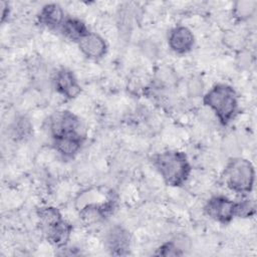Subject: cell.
Masks as SVG:
<instances>
[{"instance_id": "cell-2", "label": "cell", "mask_w": 257, "mask_h": 257, "mask_svg": "<svg viewBox=\"0 0 257 257\" xmlns=\"http://www.w3.org/2000/svg\"><path fill=\"white\" fill-rule=\"evenodd\" d=\"M203 102L223 125L230 123L238 111L237 92L228 84L218 83L212 86L203 96Z\"/></svg>"}, {"instance_id": "cell-3", "label": "cell", "mask_w": 257, "mask_h": 257, "mask_svg": "<svg viewBox=\"0 0 257 257\" xmlns=\"http://www.w3.org/2000/svg\"><path fill=\"white\" fill-rule=\"evenodd\" d=\"M223 178L231 191L245 195L253 189L255 170L250 161L243 158H233L227 163Z\"/></svg>"}, {"instance_id": "cell-1", "label": "cell", "mask_w": 257, "mask_h": 257, "mask_svg": "<svg viewBox=\"0 0 257 257\" xmlns=\"http://www.w3.org/2000/svg\"><path fill=\"white\" fill-rule=\"evenodd\" d=\"M153 164L164 182L171 187L184 185L192 170L186 154L177 150L165 151L156 155Z\"/></svg>"}, {"instance_id": "cell-5", "label": "cell", "mask_w": 257, "mask_h": 257, "mask_svg": "<svg viewBox=\"0 0 257 257\" xmlns=\"http://www.w3.org/2000/svg\"><path fill=\"white\" fill-rule=\"evenodd\" d=\"M204 212L214 221L228 224L235 217V202L225 196H214L206 202Z\"/></svg>"}, {"instance_id": "cell-8", "label": "cell", "mask_w": 257, "mask_h": 257, "mask_svg": "<svg viewBox=\"0 0 257 257\" xmlns=\"http://www.w3.org/2000/svg\"><path fill=\"white\" fill-rule=\"evenodd\" d=\"M195 43L193 32L186 26L172 28L168 35V45L177 54H185L192 50Z\"/></svg>"}, {"instance_id": "cell-14", "label": "cell", "mask_w": 257, "mask_h": 257, "mask_svg": "<svg viewBox=\"0 0 257 257\" xmlns=\"http://www.w3.org/2000/svg\"><path fill=\"white\" fill-rule=\"evenodd\" d=\"M59 30L64 37L75 42H78L86 33L89 32L83 21L73 17L65 18Z\"/></svg>"}, {"instance_id": "cell-13", "label": "cell", "mask_w": 257, "mask_h": 257, "mask_svg": "<svg viewBox=\"0 0 257 257\" xmlns=\"http://www.w3.org/2000/svg\"><path fill=\"white\" fill-rule=\"evenodd\" d=\"M64 19V12L61 6L56 3L44 5L38 14L39 23L51 30L60 29Z\"/></svg>"}, {"instance_id": "cell-21", "label": "cell", "mask_w": 257, "mask_h": 257, "mask_svg": "<svg viewBox=\"0 0 257 257\" xmlns=\"http://www.w3.org/2000/svg\"><path fill=\"white\" fill-rule=\"evenodd\" d=\"M188 91L194 97H197L200 94H202V91H203L202 80L197 77H193L192 79H190V81L188 83Z\"/></svg>"}, {"instance_id": "cell-15", "label": "cell", "mask_w": 257, "mask_h": 257, "mask_svg": "<svg viewBox=\"0 0 257 257\" xmlns=\"http://www.w3.org/2000/svg\"><path fill=\"white\" fill-rule=\"evenodd\" d=\"M32 124L25 116H18L10 125V136L15 141H23L30 137Z\"/></svg>"}, {"instance_id": "cell-22", "label": "cell", "mask_w": 257, "mask_h": 257, "mask_svg": "<svg viewBox=\"0 0 257 257\" xmlns=\"http://www.w3.org/2000/svg\"><path fill=\"white\" fill-rule=\"evenodd\" d=\"M2 7V22L5 20V18L9 15V5L7 2H1Z\"/></svg>"}, {"instance_id": "cell-19", "label": "cell", "mask_w": 257, "mask_h": 257, "mask_svg": "<svg viewBox=\"0 0 257 257\" xmlns=\"http://www.w3.org/2000/svg\"><path fill=\"white\" fill-rule=\"evenodd\" d=\"M156 255L159 256H182L184 255L183 252L179 249V247L173 242L171 239L170 241L162 244L156 252Z\"/></svg>"}, {"instance_id": "cell-10", "label": "cell", "mask_w": 257, "mask_h": 257, "mask_svg": "<svg viewBox=\"0 0 257 257\" xmlns=\"http://www.w3.org/2000/svg\"><path fill=\"white\" fill-rule=\"evenodd\" d=\"M78 47L82 54L89 59H100L107 51L105 40L97 33L88 32L78 42Z\"/></svg>"}, {"instance_id": "cell-18", "label": "cell", "mask_w": 257, "mask_h": 257, "mask_svg": "<svg viewBox=\"0 0 257 257\" xmlns=\"http://www.w3.org/2000/svg\"><path fill=\"white\" fill-rule=\"evenodd\" d=\"M255 214L254 202L248 198L235 202V217L248 218Z\"/></svg>"}, {"instance_id": "cell-16", "label": "cell", "mask_w": 257, "mask_h": 257, "mask_svg": "<svg viewBox=\"0 0 257 257\" xmlns=\"http://www.w3.org/2000/svg\"><path fill=\"white\" fill-rule=\"evenodd\" d=\"M37 218L39 220V224H40L42 230L63 220L62 215L59 212V210L54 207H51V206L39 208L37 210Z\"/></svg>"}, {"instance_id": "cell-17", "label": "cell", "mask_w": 257, "mask_h": 257, "mask_svg": "<svg viewBox=\"0 0 257 257\" xmlns=\"http://www.w3.org/2000/svg\"><path fill=\"white\" fill-rule=\"evenodd\" d=\"M256 1L251 0H243V1H237L234 3L233 6V16L239 20L244 21L249 19L255 12L256 9Z\"/></svg>"}, {"instance_id": "cell-20", "label": "cell", "mask_w": 257, "mask_h": 257, "mask_svg": "<svg viewBox=\"0 0 257 257\" xmlns=\"http://www.w3.org/2000/svg\"><path fill=\"white\" fill-rule=\"evenodd\" d=\"M172 240L179 247V249L183 252V254H185L191 248V240L185 234H178Z\"/></svg>"}, {"instance_id": "cell-6", "label": "cell", "mask_w": 257, "mask_h": 257, "mask_svg": "<svg viewBox=\"0 0 257 257\" xmlns=\"http://www.w3.org/2000/svg\"><path fill=\"white\" fill-rule=\"evenodd\" d=\"M131 240L130 232L119 225L110 227L104 236V244L107 250L110 254L116 256L128 254Z\"/></svg>"}, {"instance_id": "cell-11", "label": "cell", "mask_w": 257, "mask_h": 257, "mask_svg": "<svg viewBox=\"0 0 257 257\" xmlns=\"http://www.w3.org/2000/svg\"><path fill=\"white\" fill-rule=\"evenodd\" d=\"M85 136L67 135L53 138V146L56 152L63 158L74 157L81 149Z\"/></svg>"}, {"instance_id": "cell-12", "label": "cell", "mask_w": 257, "mask_h": 257, "mask_svg": "<svg viewBox=\"0 0 257 257\" xmlns=\"http://www.w3.org/2000/svg\"><path fill=\"white\" fill-rule=\"evenodd\" d=\"M72 225L67 223L65 220H61L58 223L43 229L46 239L52 245L58 248H63L69 241L72 233Z\"/></svg>"}, {"instance_id": "cell-7", "label": "cell", "mask_w": 257, "mask_h": 257, "mask_svg": "<svg viewBox=\"0 0 257 257\" xmlns=\"http://www.w3.org/2000/svg\"><path fill=\"white\" fill-rule=\"evenodd\" d=\"M53 83L56 91L67 99L75 98L81 91V86L74 73L65 67H62L55 72Z\"/></svg>"}, {"instance_id": "cell-9", "label": "cell", "mask_w": 257, "mask_h": 257, "mask_svg": "<svg viewBox=\"0 0 257 257\" xmlns=\"http://www.w3.org/2000/svg\"><path fill=\"white\" fill-rule=\"evenodd\" d=\"M113 209V200L109 199L103 203H88L79 210V218L85 225H95L108 216Z\"/></svg>"}, {"instance_id": "cell-4", "label": "cell", "mask_w": 257, "mask_h": 257, "mask_svg": "<svg viewBox=\"0 0 257 257\" xmlns=\"http://www.w3.org/2000/svg\"><path fill=\"white\" fill-rule=\"evenodd\" d=\"M49 131L52 139L67 135L85 136V128L80 118L69 110L53 113L49 119Z\"/></svg>"}]
</instances>
